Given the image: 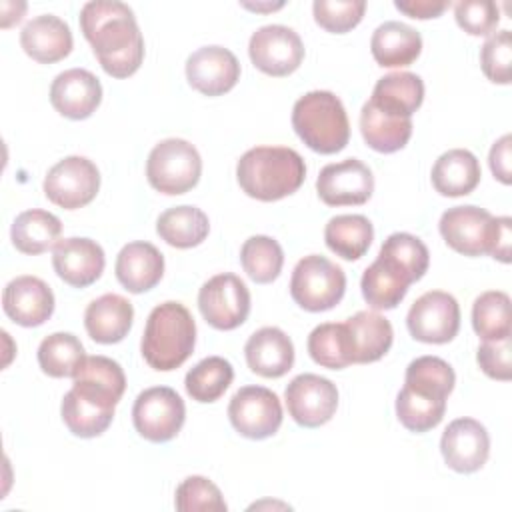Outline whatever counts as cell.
Instances as JSON below:
<instances>
[{"label": "cell", "mask_w": 512, "mask_h": 512, "mask_svg": "<svg viewBox=\"0 0 512 512\" xmlns=\"http://www.w3.org/2000/svg\"><path fill=\"white\" fill-rule=\"evenodd\" d=\"M210 230L208 216L196 206H174L156 220L158 236L174 248H192L206 240Z\"/></svg>", "instance_id": "obj_35"}, {"label": "cell", "mask_w": 512, "mask_h": 512, "mask_svg": "<svg viewBox=\"0 0 512 512\" xmlns=\"http://www.w3.org/2000/svg\"><path fill=\"white\" fill-rule=\"evenodd\" d=\"M412 282H416L412 272L396 256L380 248L378 258L364 270L360 288L370 308L392 310L404 300Z\"/></svg>", "instance_id": "obj_17"}, {"label": "cell", "mask_w": 512, "mask_h": 512, "mask_svg": "<svg viewBox=\"0 0 512 512\" xmlns=\"http://www.w3.org/2000/svg\"><path fill=\"white\" fill-rule=\"evenodd\" d=\"M176 510L180 512H226V502L220 488L204 476H188L176 488L174 498Z\"/></svg>", "instance_id": "obj_43"}, {"label": "cell", "mask_w": 512, "mask_h": 512, "mask_svg": "<svg viewBox=\"0 0 512 512\" xmlns=\"http://www.w3.org/2000/svg\"><path fill=\"white\" fill-rule=\"evenodd\" d=\"M234 368L222 356H208L188 370L184 378L186 392L196 402H216L232 384Z\"/></svg>", "instance_id": "obj_36"}, {"label": "cell", "mask_w": 512, "mask_h": 512, "mask_svg": "<svg viewBox=\"0 0 512 512\" xmlns=\"http://www.w3.org/2000/svg\"><path fill=\"white\" fill-rule=\"evenodd\" d=\"M408 332L426 344H446L460 328V306L456 298L442 290L424 292L410 306L406 316Z\"/></svg>", "instance_id": "obj_12"}, {"label": "cell", "mask_w": 512, "mask_h": 512, "mask_svg": "<svg viewBox=\"0 0 512 512\" xmlns=\"http://www.w3.org/2000/svg\"><path fill=\"white\" fill-rule=\"evenodd\" d=\"M346 336L354 364L380 360L392 346L394 332L388 318L374 310H360L346 322Z\"/></svg>", "instance_id": "obj_25"}, {"label": "cell", "mask_w": 512, "mask_h": 512, "mask_svg": "<svg viewBox=\"0 0 512 512\" xmlns=\"http://www.w3.org/2000/svg\"><path fill=\"white\" fill-rule=\"evenodd\" d=\"M72 378L74 390L106 406H116L126 388L122 366L108 356H86Z\"/></svg>", "instance_id": "obj_27"}, {"label": "cell", "mask_w": 512, "mask_h": 512, "mask_svg": "<svg viewBox=\"0 0 512 512\" xmlns=\"http://www.w3.org/2000/svg\"><path fill=\"white\" fill-rule=\"evenodd\" d=\"M370 50L382 68H402L420 56L422 36L404 22L388 20L372 32Z\"/></svg>", "instance_id": "obj_28"}, {"label": "cell", "mask_w": 512, "mask_h": 512, "mask_svg": "<svg viewBox=\"0 0 512 512\" xmlns=\"http://www.w3.org/2000/svg\"><path fill=\"white\" fill-rule=\"evenodd\" d=\"M42 188L52 204L76 210L96 198L100 172L96 164L84 156H66L48 170Z\"/></svg>", "instance_id": "obj_9"}, {"label": "cell", "mask_w": 512, "mask_h": 512, "mask_svg": "<svg viewBox=\"0 0 512 512\" xmlns=\"http://www.w3.org/2000/svg\"><path fill=\"white\" fill-rule=\"evenodd\" d=\"M38 364L52 378L74 376L86 358L82 342L70 332H54L38 346Z\"/></svg>", "instance_id": "obj_37"}, {"label": "cell", "mask_w": 512, "mask_h": 512, "mask_svg": "<svg viewBox=\"0 0 512 512\" xmlns=\"http://www.w3.org/2000/svg\"><path fill=\"white\" fill-rule=\"evenodd\" d=\"M6 316L26 328L44 324L54 312V294L50 286L36 276H16L2 292Z\"/></svg>", "instance_id": "obj_21"}, {"label": "cell", "mask_w": 512, "mask_h": 512, "mask_svg": "<svg viewBox=\"0 0 512 512\" xmlns=\"http://www.w3.org/2000/svg\"><path fill=\"white\" fill-rule=\"evenodd\" d=\"M284 400L292 420L304 428H318L332 420L338 408V388L318 374H298L284 390Z\"/></svg>", "instance_id": "obj_13"}, {"label": "cell", "mask_w": 512, "mask_h": 512, "mask_svg": "<svg viewBox=\"0 0 512 512\" xmlns=\"http://www.w3.org/2000/svg\"><path fill=\"white\" fill-rule=\"evenodd\" d=\"M188 84L206 94L220 96L240 80V62L224 46H202L186 60Z\"/></svg>", "instance_id": "obj_18"}, {"label": "cell", "mask_w": 512, "mask_h": 512, "mask_svg": "<svg viewBox=\"0 0 512 512\" xmlns=\"http://www.w3.org/2000/svg\"><path fill=\"white\" fill-rule=\"evenodd\" d=\"M50 102L58 114L70 120H84L102 102L100 80L84 68L64 70L52 80Z\"/></svg>", "instance_id": "obj_20"}, {"label": "cell", "mask_w": 512, "mask_h": 512, "mask_svg": "<svg viewBox=\"0 0 512 512\" xmlns=\"http://www.w3.org/2000/svg\"><path fill=\"white\" fill-rule=\"evenodd\" d=\"M62 232V222L52 212L32 208L20 212L10 228L12 244L22 254H42L54 248Z\"/></svg>", "instance_id": "obj_32"}, {"label": "cell", "mask_w": 512, "mask_h": 512, "mask_svg": "<svg viewBox=\"0 0 512 512\" xmlns=\"http://www.w3.org/2000/svg\"><path fill=\"white\" fill-rule=\"evenodd\" d=\"M510 146H512V136L504 134L500 140H496L490 148L488 164L494 174L502 184L512 182V172H510Z\"/></svg>", "instance_id": "obj_49"}, {"label": "cell", "mask_w": 512, "mask_h": 512, "mask_svg": "<svg viewBox=\"0 0 512 512\" xmlns=\"http://www.w3.org/2000/svg\"><path fill=\"white\" fill-rule=\"evenodd\" d=\"M456 374L452 366L438 356H420L406 368L404 386L438 398H448L454 390Z\"/></svg>", "instance_id": "obj_42"}, {"label": "cell", "mask_w": 512, "mask_h": 512, "mask_svg": "<svg viewBox=\"0 0 512 512\" xmlns=\"http://www.w3.org/2000/svg\"><path fill=\"white\" fill-rule=\"evenodd\" d=\"M394 6L410 18L426 20V18L440 16L450 6V2H446V0H396Z\"/></svg>", "instance_id": "obj_50"}, {"label": "cell", "mask_w": 512, "mask_h": 512, "mask_svg": "<svg viewBox=\"0 0 512 512\" xmlns=\"http://www.w3.org/2000/svg\"><path fill=\"white\" fill-rule=\"evenodd\" d=\"M252 64L268 76H288L304 60V44L288 26L268 24L252 32L248 42Z\"/></svg>", "instance_id": "obj_14"}, {"label": "cell", "mask_w": 512, "mask_h": 512, "mask_svg": "<svg viewBox=\"0 0 512 512\" xmlns=\"http://www.w3.org/2000/svg\"><path fill=\"white\" fill-rule=\"evenodd\" d=\"M114 272L128 292L142 294L160 282L164 274V256L150 242H128L116 256Z\"/></svg>", "instance_id": "obj_22"}, {"label": "cell", "mask_w": 512, "mask_h": 512, "mask_svg": "<svg viewBox=\"0 0 512 512\" xmlns=\"http://www.w3.org/2000/svg\"><path fill=\"white\" fill-rule=\"evenodd\" d=\"M104 250L90 238H64L52 248V266L66 284L86 288L94 284L104 272Z\"/></svg>", "instance_id": "obj_19"}, {"label": "cell", "mask_w": 512, "mask_h": 512, "mask_svg": "<svg viewBox=\"0 0 512 512\" xmlns=\"http://www.w3.org/2000/svg\"><path fill=\"white\" fill-rule=\"evenodd\" d=\"M80 30L106 74L128 78L140 68L144 38L128 4L118 0L86 2L80 10Z\"/></svg>", "instance_id": "obj_1"}, {"label": "cell", "mask_w": 512, "mask_h": 512, "mask_svg": "<svg viewBox=\"0 0 512 512\" xmlns=\"http://www.w3.org/2000/svg\"><path fill=\"white\" fill-rule=\"evenodd\" d=\"M440 452L448 468L460 474L480 470L490 454V436L474 418H456L440 438Z\"/></svg>", "instance_id": "obj_16"}, {"label": "cell", "mask_w": 512, "mask_h": 512, "mask_svg": "<svg viewBox=\"0 0 512 512\" xmlns=\"http://www.w3.org/2000/svg\"><path fill=\"white\" fill-rule=\"evenodd\" d=\"M454 18L470 36H486L496 30L500 10L490 0H462L454 4Z\"/></svg>", "instance_id": "obj_46"}, {"label": "cell", "mask_w": 512, "mask_h": 512, "mask_svg": "<svg viewBox=\"0 0 512 512\" xmlns=\"http://www.w3.org/2000/svg\"><path fill=\"white\" fill-rule=\"evenodd\" d=\"M380 248L396 256L412 272L416 280H420L426 274L430 264V252L418 236L408 232H394L384 240Z\"/></svg>", "instance_id": "obj_47"}, {"label": "cell", "mask_w": 512, "mask_h": 512, "mask_svg": "<svg viewBox=\"0 0 512 512\" xmlns=\"http://www.w3.org/2000/svg\"><path fill=\"white\" fill-rule=\"evenodd\" d=\"M510 230H512L510 216H500L498 218V232H496L490 256L504 262V264L510 262V238H512Z\"/></svg>", "instance_id": "obj_51"}, {"label": "cell", "mask_w": 512, "mask_h": 512, "mask_svg": "<svg viewBox=\"0 0 512 512\" xmlns=\"http://www.w3.org/2000/svg\"><path fill=\"white\" fill-rule=\"evenodd\" d=\"M20 46L32 60L52 64L72 52V32L62 18L42 14L24 24L20 32Z\"/></svg>", "instance_id": "obj_24"}, {"label": "cell", "mask_w": 512, "mask_h": 512, "mask_svg": "<svg viewBox=\"0 0 512 512\" xmlns=\"http://www.w3.org/2000/svg\"><path fill=\"white\" fill-rule=\"evenodd\" d=\"M324 240L336 256L344 260H358L368 252L374 240V228L362 214H340L328 220Z\"/></svg>", "instance_id": "obj_33"}, {"label": "cell", "mask_w": 512, "mask_h": 512, "mask_svg": "<svg viewBox=\"0 0 512 512\" xmlns=\"http://www.w3.org/2000/svg\"><path fill=\"white\" fill-rule=\"evenodd\" d=\"M66 428L80 438L100 436L114 418V406H106L78 390H68L60 406Z\"/></svg>", "instance_id": "obj_34"}, {"label": "cell", "mask_w": 512, "mask_h": 512, "mask_svg": "<svg viewBox=\"0 0 512 512\" xmlns=\"http://www.w3.org/2000/svg\"><path fill=\"white\" fill-rule=\"evenodd\" d=\"M202 174V158L194 144L182 138L158 142L146 160V178L162 194L176 196L192 190Z\"/></svg>", "instance_id": "obj_5"}, {"label": "cell", "mask_w": 512, "mask_h": 512, "mask_svg": "<svg viewBox=\"0 0 512 512\" xmlns=\"http://www.w3.org/2000/svg\"><path fill=\"white\" fill-rule=\"evenodd\" d=\"M292 128L318 154H336L350 140V124L342 100L328 90L300 96L292 108Z\"/></svg>", "instance_id": "obj_4"}, {"label": "cell", "mask_w": 512, "mask_h": 512, "mask_svg": "<svg viewBox=\"0 0 512 512\" xmlns=\"http://www.w3.org/2000/svg\"><path fill=\"white\" fill-rule=\"evenodd\" d=\"M240 262L244 272L256 284H270L282 272L284 252L282 246L270 236H250L240 248Z\"/></svg>", "instance_id": "obj_39"}, {"label": "cell", "mask_w": 512, "mask_h": 512, "mask_svg": "<svg viewBox=\"0 0 512 512\" xmlns=\"http://www.w3.org/2000/svg\"><path fill=\"white\" fill-rule=\"evenodd\" d=\"M472 326L482 340L510 336V296L502 290H488L474 300Z\"/></svg>", "instance_id": "obj_41"}, {"label": "cell", "mask_w": 512, "mask_h": 512, "mask_svg": "<svg viewBox=\"0 0 512 512\" xmlns=\"http://www.w3.org/2000/svg\"><path fill=\"white\" fill-rule=\"evenodd\" d=\"M476 360L486 376L494 380H510V336L502 340H484L476 352Z\"/></svg>", "instance_id": "obj_48"}, {"label": "cell", "mask_w": 512, "mask_h": 512, "mask_svg": "<svg viewBox=\"0 0 512 512\" xmlns=\"http://www.w3.org/2000/svg\"><path fill=\"white\" fill-rule=\"evenodd\" d=\"M228 418L234 430L250 440H264L282 424V404L264 386H242L228 404Z\"/></svg>", "instance_id": "obj_11"}, {"label": "cell", "mask_w": 512, "mask_h": 512, "mask_svg": "<svg viewBox=\"0 0 512 512\" xmlns=\"http://www.w3.org/2000/svg\"><path fill=\"white\" fill-rule=\"evenodd\" d=\"M196 344V324L190 310L174 300L162 302L148 314L140 350L150 368L168 372L182 366Z\"/></svg>", "instance_id": "obj_3"}, {"label": "cell", "mask_w": 512, "mask_h": 512, "mask_svg": "<svg viewBox=\"0 0 512 512\" xmlns=\"http://www.w3.org/2000/svg\"><path fill=\"white\" fill-rule=\"evenodd\" d=\"M198 308L212 328L234 330L244 324L250 314V290L236 274H216L202 284Z\"/></svg>", "instance_id": "obj_8"}, {"label": "cell", "mask_w": 512, "mask_h": 512, "mask_svg": "<svg viewBox=\"0 0 512 512\" xmlns=\"http://www.w3.org/2000/svg\"><path fill=\"white\" fill-rule=\"evenodd\" d=\"M364 10V0H316L312 4L316 24L334 34H344L358 26Z\"/></svg>", "instance_id": "obj_44"}, {"label": "cell", "mask_w": 512, "mask_h": 512, "mask_svg": "<svg viewBox=\"0 0 512 512\" xmlns=\"http://www.w3.org/2000/svg\"><path fill=\"white\" fill-rule=\"evenodd\" d=\"M446 412V398L428 396L408 386L396 396V416L400 424L410 432H428L436 428Z\"/></svg>", "instance_id": "obj_38"}, {"label": "cell", "mask_w": 512, "mask_h": 512, "mask_svg": "<svg viewBox=\"0 0 512 512\" xmlns=\"http://www.w3.org/2000/svg\"><path fill=\"white\" fill-rule=\"evenodd\" d=\"M244 6L258 12V10H276V8H282L284 2H278V4H248V2H244Z\"/></svg>", "instance_id": "obj_52"}, {"label": "cell", "mask_w": 512, "mask_h": 512, "mask_svg": "<svg viewBox=\"0 0 512 512\" xmlns=\"http://www.w3.org/2000/svg\"><path fill=\"white\" fill-rule=\"evenodd\" d=\"M444 242L464 254V256H482L490 254L496 232L498 218L480 206H454L448 208L438 222Z\"/></svg>", "instance_id": "obj_10"}, {"label": "cell", "mask_w": 512, "mask_h": 512, "mask_svg": "<svg viewBox=\"0 0 512 512\" xmlns=\"http://www.w3.org/2000/svg\"><path fill=\"white\" fill-rule=\"evenodd\" d=\"M510 64H512L510 30L492 32L480 50L482 72L494 84H508L510 82Z\"/></svg>", "instance_id": "obj_45"}, {"label": "cell", "mask_w": 512, "mask_h": 512, "mask_svg": "<svg viewBox=\"0 0 512 512\" xmlns=\"http://www.w3.org/2000/svg\"><path fill=\"white\" fill-rule=\"evenodd\" d=\"M244 356L254 374L262 378H280L294 364V344L284 330L264 326L246 340Z\"/></svg>", "instance_id": "obj_23"}, {"label": "cell", "mask_w": 512, "mask_h": 512, "mask_svg": "<svg viewBox=\"0 0 512 512\" xmlns=\"http://www.w3.org/2000/svg\"><path fill=\"white\" fill-rule=\"evenodd\" d=\"M422 100L424 82L412 72H390L382 76L370 96V102L378 108L402 118H412V114L422 106Z\"/></svg>", "instance_id": "obj_31"}, {"label": "cell", "mask_w": 512, "mask_h": 512, "mask_svg": "<svg viewBox=\"0 0 512 512\" xmlns=\"http://www.w3.org/2000/svg\"><path fill=\"white\" fill-rule=\"evenodd\" d=\"M344 292L346 274L326 256H304L292 270L290 296L308 312H324L334 308L342 300Z\"/></svg>", "instance_id": "obj_6"}, {"label": "cell", "mask_w": 512, "mask_h": 512, "mask_svg": "<svg viewBox=\"0 0 512 512\" xmlns=\"http://www.w3.org/2000/svg\"><path fill=\"white\" fill-rule=\"evenodd\" d=\"M316 192L328 206H358L372 196L374 176L362 160L346 158L320 170Z\"/></svg>", "instance_id": "obj_15"}, {"label": "cell", "mask_w": 512, "mask_h": 512, "mask_svg": "<svg viewBox=\"0 0 512 512\" xmlns=\"http://www.w3.org/2000/svg\"><path fill=\"white\" fill-rule=\"evenodd\" d=\"M134 308L120 294H104L92 300L84 312L88 336L98 344H116L132 328Z\"/></svg>", "instance_id": "obj_26"}, {"label": "cell", "mask_w": 512, "mask_h": 512, "mask_svg": "<svg viewBox=\"0 0 512 512\" xmlns=\"http://www.w3.org/2000/svg\"><path fill=\"white\" fill-rule=\"evenodd\" d=\"M308 354L310 358L330 370H342L352 362L346 326L344 322H326L318 324L308 336Z\"/></svg>", "instance_id": "obj_40"}, {"label": "cell", "mask_w": 512, "mask_h": 512, "mask_svg": "<svg viewBox=\"0 0 512 512\" xmlns=\"http://www.w3.org/2000/svg\"><path fill=\"white\" fill-rule=\"evenodd\" d=\"M480 162L478 158L464 148H452L438 156L432 166V186L442 196H466L480 182Z\"/></svg>", "instance_id": "obj_29"}, {"label": "cell", "mask_w": 512, "mask_h": 512, "mask_svg": "<svg viewBox=\"0 0 512 512\" xmlns=\"http://www.w3.org/2000/svg\"><path fill=\"white\" fill-rule=\"evenodd\" d=\"M186 420V406L180 394L168 386H152L142 390L132 406V422L136 432L150 442L172 440Z\"/></svg>", "instance_id": "obj_7"}, {"label": "cell", "mask_w": 512, "mask_h": 512, "mask_svg": "<svg viewBox=\"0 0 512 512\" xmlns=\"http://www.w3.org/2000/svg\"><path fill=\"white\" fill-rule=\"evenodd\" d=\"M360 132L364 142L382 154L404 148L412 136V118H402L366 102L360 110Z\"/></svg>", "instance_id": "obj_30"}, {"label": "cell", "mask_w": 512, "mask_h": 512, "mask_svg": "<svg viewBox=\"0 0 512 512\" xmlns=\"http://www.w3.org/2000/svg\"><path fill=\"white\" fill-rule=\"evenodd\" d=\"M236 178L250 198L274 202L294 194L302 186L306 164L288 146H256L240 156Z\"/></svg>", "instance_id": "obj_2"}]
</instances>
